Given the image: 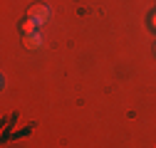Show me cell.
I'll return each mask as SVG.
<instances>
[{
	"mask_svg": "<svg viewBox=\"0 0 156 148\" xmlns=\"http://www.w3.org/2000/svg\"><path fill=\"white\" fill-rule=\"evenodd\" d=\"M27 17H30L32 22H37V25H45L50 20V8L47 5H32L27 10Z\"/></svg>",
	"mask_w": 156,
	"mask_h": 148,
	"instance_id": "cell-1",
	"label": "cell"
},
{
	"mask_svg": "<svg viewBox=\"0 0 156 148\" xmlns=\"http://www.w3.org/2000/svg\"><path fill=\"white\" fill-rule=\"evenodd\" d=\"M25 47H27V49H40V47H42V35H40V32L25 35Z\"/></svg>",
	"mask_w": 156,
	"mask_h": 148,
	"instance_id": "cell-2",
	"label": "cell"
},
{
	"mask_svg": "<svg viewBox=\"0 0 156 148\" xmlns=\"http://www.w3.org/2000/svg\"><path fill=\"white\" fill-rule=\"evenodd\" d=\"M23 32H25V35H30V32H37V22H32L30 17H27V20L23 22Z\"/></svg>",
	"mask_w": 156,
	"mask_h": 148,
	"instance_id": "cell-3",
	"label": "cell"
},
{
	"mask_svg": "<svg viewBox=\"0 0 156 148\" xmlns=\"http://www.w3.org/2000/svg\"><path fill=\"white\" fill-rule=\"evenodd\" d=\"M151 25H154V30H156V15H154V17H151Z\"/></svg>",
	"mask_w": 156,
	"mask_h": 148,
	"instance_id": "cell-4",
	"label": "cell"
}]
</instances>
